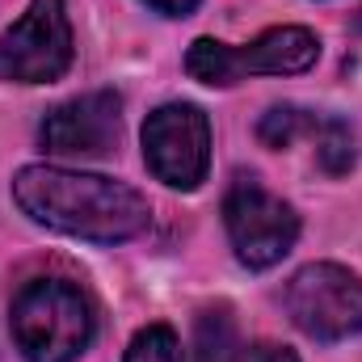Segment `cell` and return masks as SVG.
<instances>
[{"instance_id":"cell-1","label":"cell","mask_w":362,"mask_h":362,"mask_svg":"<svg viewBox=\"0 0 362 362\" xmlns=\"http://www.w3.org/2000/svg\"><path fill=\"white\" fill-rule=\"evenodd\" d=\"M13 198L34 223L93 245L131 240L152 219L139 189L101 173H72L55 165H25L13 177Z\"/></svg>"},{"instance_id":"cell-2","label":"cell","mask_w":362,"mask_h":362,"mask_svg":"<svg viewBox=\"0 0 362 362\" xmlns=\"http://www.w3.org/2000/svg\"><path fill=\"white\" fill-rule=\"evenodd\" d=\"M13 341L25 362H76L97 333L93 303L64 278H34L13 299Z\"/></svg>"},{"instance_id":"cell-3","label":"cell","mask_w":362,"mask_h":362,"mask_svg":"<svg viewBox=\"0 0 362 362\" xmlns=\"http://www.w3.org/2000/svg\"><path fill=\"white\" fill-rule=\"evenodd\" d=\"M320 59V38L308 25H274L245 47L219 38H194L185 51V72L198 85L232 89L249 76H299Z\"/></svg>"},{"instance_id":"cell-4","label":"cell","mask_w":362,"mask_h":362,"mask_svg":"<svg viewBox=\"0 0 362 362\" xmlns=\"http://www.w3.org/2000/svg\"><path fill=\"white\" fill-rule=\"evenodd\" d=\"M282 303L295 329L308 333L312 341L329 346V341H346L362 333V278L346 266H333V262L303 266L286 282Z\"/></svg>"},{"instance_id":"cell-5","label":"cell","mask_w":362,"mask_h":362,"mask_svg":"<svg viewBox=\"0 0 362 362\" xmlns=\"http://www.w3.org/2000/svg\"><path fill=\"white\" fill-rule=\"evenodd\" d=\"M223 223H228L236 262L249 270L278 266L299 240V215L253 177L232 181V189L223 198Z\"/></svg>"},{"instance_id":"cell-6","label":"cell","mask_w":362,"mask_h":362,"mask_svg":"<svg viewBox=\"0 0 362 362\" xmlns=\"http://www.w3.org/2000/svg\"><path fill=\"white\" fill-rule=\"evenodd\" d=\"M72 68V25L64 0H30L25 17L0 34V81L47 85Z\"/></svg>"},{"instance_id":"cell-7","label":"cell","mask_w":362,"mask_h":362,"mask_svg":"<svg viewBox=\"0 0 362 362\" xmlns=\"http://www.w3.org/2000/svg\"><path fill=\"white\" fill-rule=\"evenodd\" d=\"M144 160L173 189H198L211 169V122L198 105L169 101L144 122Z\"/></svg>"},{"instance_id":"cell-8","label":"cell","mask_w":362,"mask_h":362,"mask_svg":"<svg viewBox=\"0 0 362 362\" xmlns=\"http://www.w3.org/2000/svg\"><path fill=\"white\" fill-rule=\"evenodd\" d=\"M118 127H122V97L97 89L85 97H72V101H59L42 118L38 139L47 152H59V156H97L114 148Z\"/></svg>"},{"instance_id":"cell-9","label":"cell","mask_w":362,"mask_h":362,"mask_svg":"<svg viewBox=\"0 0 362 362\" xmlns=\"http://www.w3.org/2000/svg\"><path fill=\"white\" fill-rule=\"evenodd\" d=\"M240 358V329L232 308H206L194 325V362H236Z\"/></svg>"},{"instance_id":"cell-10","label":"cell","mask_w":362,"mask_h":362,"mask_svg":"<svg viewBox=\"0 0 362 362\" xmlns=\"http://www.w3.org/2000/svg\"><path fill=\"white\" fill-rule=\"evenodd\" d=\"M312 135H316L320 169H325V173H333V177L350 173V165H354V135H350V127H346V122H337V118H316Z\"/></svg>"},{"instance_id":"cell-11","label":"cell","mask_w":362,"mask_h":362,"mask_svg":"<svg viewBox=\"0 0 362 362\" xmlns=\"http://www.w3.org/2000/svg\"><path fill=\"white\" fill-rule=\"evenodd\" d=\"M316 127V114H308V110H299V105H274L270 114L262 118V127H257V135H262V144L266 148H291L299 135H308Z\"/></svg>"},{"instance_id":"cell-12","label":"cell","mask_w":362,"mask_h":362,"mask_svg":"<svg viewBox=\"0 0 362 362\" xmlns=\"http://www.w3.org/2000/svg\"><path fill=\"white\" fill-rule=\"evenodd\" d=\"M127 362H181L177 333L169 325H148L135 333V341L127 346Z\"/></svg>"},{"instance_id":"cell-13","label":"cell","mask_w":362,"mask_h":362,"mask_svg":"<svg viewBox=\"0 0 362 362\" xmlns=\"http://www.w3.org/2000/svg\"><path fill=\"white\" fill-rule=\"evenodd\" d=\"M144 4L156 8V13H165V17H189L198 8V0H144Z\"/></svg>"},{"instance_id":"cell-14","label":"cell","mask_w":362,"mask_h":362,"mask_svg":"<svg viewBox=\"0 0 362 362\" xmlns=\"http://www.w3.org/2000/svg\"><path fill=\"white\" fill-rule=\"evenodd\" d=\"M253 362H299V358H295V350H286V346H257V350H253Z\"/></svg>"}]
</instances>
